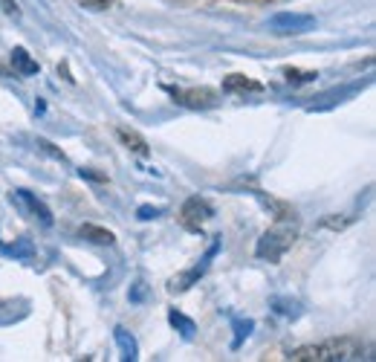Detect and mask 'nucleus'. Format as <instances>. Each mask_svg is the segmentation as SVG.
I'll list each match as a JSON object with an SVG mask.
<instances>
[{"mask_svg": "<svg viewBox=\"0 0 376 362\" xmlns=\"http://www.w3.org/2000/svg\"><path fill=\"white\" fill-rule=\"evenodd\" d=\"M365 84H368V81H356V84H348V87H341V90H333V93H324L322 99H312L316 105H310V110H327V107L339 105L341 99H351V96H356Z\"/></svg>", "mask_w": 376, "mask_h": 362, "instance_id": "6e6552de", "label": "nucleus"}, {"mask_svg": "<svg viewBox=\"0 0 376 362\" xmlns=\"http://www.w3.org/2000/svg\"><path fill=\"white\" fill-rule=\"evenodd\" d=\"M9 58H12V67H15L20 76H38V70H41V67H38V62H35V58L29 55L23 47H15Z\"/></svg>", "mask_w": 376, "mask_h": 362, "instance_id": "4468645a", "label": "nucleus"}, {"mask_svg": "<svg viewBox=\"0 0 376 362\" xmlns=\"http://www.w3.org/2000/svg\"><path fill=\"white\" fill-rule=\"evenodd\" d=\"M78 235H81L84 240H90V244H99V247H110V244H116V235H113L110 229L96 226V223H84V226L78 229Z\"/></svg>", "mask_w": 376, "mask_h": 362, "instance_id": "ddd939ff", "label": "nucleus"}, {"mask_svg": "<svg viewBox=\"0 0 376 362\" xmlns=\"http://www.w3.org/2000/svg\"><path fill=\"white\" fill-rule=\"evenodd\" d=\"M0 252H4L6 258H33L35 255V244H33V240H26V238H20V240H15V244H0Z\"/></svg>", "mask_w": 376, "mask_h": 362, "instance_id": "f3484780", "label": "nucleus"}, {"mask_svg": "<svg viewBox=\"0 0 376 362\" xmlns=\"http://www.w3.org/2000/svg\"><path fill=\"white\" fill-rule=\"evenodd\" d=\"M78 174L84 177V180H93V183H105V174H96V171H93V168H78Z\"/></svg>", "mask_w": 376, "mask_h": 362, "instance_id": "393cba45", "label": "nucleus"}, {"mask_svg": "<svg viewBox=\"0 0 376 362\" xmlns=\"http://www.w3.org/2000/svg\"><path fill=\"white\" fill-rule=\"evenodd\" d=\"M223 90L226 93H261L264 90V84L261 81H252L249 76H226L223 78Z\"/></svg>", "mask_w": 376, "mask_h": 362, "instance_id": "9d476101", "label": "nucleus"}, {"mask_svg": "<svg viewBox=\"0 0 376 362\" xmlns=\"http://www.w3.org/2000/svg\"><path fill=\"white\" fill-rule=\"evenodd\" d=\"M351 223H353V218L339 221L336 215H330V218H324V221H322V226H324V229H344V226H351Z\"/></svg>", "mask_w": 376, "mask_h": 362, "instance_id": "4be33fe9", "label": "nucleus"}, {"mask_svg": "<svg viewBox=\"0 0 376 362\" xmlns=\"http://www.w3.org/2000/svg\"><path fill=\"white\" fill-rule=\"evenodd\" d=\"M252 194L266 212H272V218H287V215H293V209L287 206V203H281V200H275V197H269V194H264V192H249Z\"/></svg>", "mask_w": 376, "mask_h": 362, "instance_id": "dca6fc26", "label": "nucleus"}, {"mask_svg": "<svg viewBox=\"0 0 376 362\" xmlns=\"http://www.w3.org/2000/svg\"><path fill=\"white\" fill-rule=\"evenodd\" d=\"M168 93L180 102V105H185V107H194V110H208V107H214L217 105V93L211 87H192V90H180V87H165Z\"/></svg>", "mask_w": 376, "mask_h": 362, "instance_id": "423d86ee", "label": "nucleus"}, {"mask_svg": "<svg viewBox=\"0 0 376 362\" xmlns=\"http://www.w3.org/2000/svg\"><path fill=\"white\" fill-rule=\"evenodd\" d=\"M217 252H221V238H214V240H211L208 252H206V255H203V258H200L192 269H188V273H182V276L171 279V281H168V290H171V293H185V290H192V287H194V284H197V281L208 273V264L214 261V255H217Z\"/></svg>", "mask_w": 376, "mask_h": 362, "instance_id": "20e7f679", "label": "nucleus"}, {"mask_svg": "<svg viewBox=\"0 0 376 362\" xmlns=\"http://www.w3.org/2000/svg\"><path fill=\"white\" fill-rule=\"evenodd\" d=\"M38 151H41V154H47V157H52V160H58V163H67L64 151H58L49 139H38Z\"/></svg>", "mask_w": 376, "mask_h": 362, "instance_id": "6ab92c4d", "label": "nucleus"}, {"mask_svg": "<svg viewBox=\"0 0 376 362\" xmlns=\"http://www.w3.org/2000/svg\"><path fill=\"white\" fill-rule=\"evenodd\" d=\"M266 26L275 35H304L316 29V18L304 15V12H278L266 21Z\"/></svg>", "mask_w": 376, "mask_h": 362, "instance_id": "7ed1b4c3", "label": "nucleus"}, {"mask_svg": "<svg viewBox=\"0 0 376 362\" xmlns=\"http://www.w3.org/2000/svg\"><path fill=\"white\" fill-rule=\"evenodd\" d=\"M298 240V218L295 212L287 215V218H275V226H269L261 238H258V247H255V255L261 261H269V264H278L284 258L293 244Z\"/></svg>", "mask_w": 376, "mask_h": 362, "instance_id": "f257e3e1", "label": "nucleus"}, {"mask_svg": "<svg viewBox=\"0 0 376 362\" xmlns=\"http://www.w3.org/2000/svg\"><path fill=\"white\" fill-rule=\"evenodd\" d=\"M47 110V105H44V99H38V105H35V113H44Z\"/></svg>", "mask_w": 376, "mask_h": 362, "instance_id": "bb28decb", "label": "nucleus"}, {"mask_svg": "<svg viewBox=\"0 0 376 362\" xmlns=\"http://www.w3.org/2000/svg\"><path fill=\"white\" fill-rule=\"evenodd\" d=\"M128 296H131V301H145V298H148V287H145L142 281H136V284L131 287V293H128Z\"/></svg>", "mask_w": 376, "mask_h": 362, "instance_id": "b1692460", "label": "nucleus"}, {"mask_svg": "<svg viewBox=\"0 0 376 362\" xmlns=\"http://www.w3.org/2000/svg\"><path fill=\"white\" fill-rule=\"evenodd\" d=\"M116 136H119V142L128 148V151H134L136 157H148L151 154V148H148V142L136 134V131H128V128H116Z\"/></svg>", "mask_w": 376, "mask_h": 362, "instance_id": "f8f14e48", "label": "nucleus"}, {"mask_svg": "<svg viewBox=\"0 0 376 362\" xmlns=\"http://www.w3.org/2000/svg\"><path fill=\"white\" fill-rule=\"evenodd\" d=\"M359 345L353 339H327V342H312L287 351V359L293 362H344V359H356Z\"/></svg>", "mask_w": 376, "mask_h": 362, "instance_id": "f03ea898", "label": "nucleus"}, {"mask_svg": "<svg viewBox=\"0 0 376 362\" xmlns=\"http://www.w3.org/2000/svg\"><path fill=\"white\" fill-rule=\"evenodd\" d=\"M284 76H287V81L290 84H307V81H316L319 78V73H301V70H284Z\"/></svg>", "mask_w": 376, "mask_h": 362, "instance_id": "aec40b11", "label": "nucleus"}, {"mask_svg": "<svg viewBox=\"0 0 376 362\" xmlns=\"http://www.w3.org/2000/svg\"><path fill=\"white\" fill-rule=\"evenodd\" d=\"M113 339H116V345H119V354H122V359L124 362H134V359H139V345H136V339H134V334L131 330H124L122 325L113 330Z\"/></svg>", "mask_w": 376, "mask_h": 362, "instance_id": "1a4fd4ad", "label": "nucleus"}, {"mask_svg": "<svg viewBox=\"0 0 376 362\" xmlns=\"http://www.w3.org/2000/svg\"><path fill=\"white\" fill-rule=\"evenodd\" d=\"M160 215H165L163 206H139L136 209V218L139 221H153V218H160Z\"/></svg>", "mask_w": 376, "mask_h": 362, "instance_id": "412c9836", "label": "nucleus"}, {"mask_svg": "<svg viewBox=\"0 0 376 362\" xmlns=\"http://www.w3.org/2000/svg\"><path fill=\"white\" fill-rule=\"evenodd\" d=\"M232 330H235L232 351H237V348L243 345V339H249V334L255 330V322H252V319H240V316H235V319H232Z\"/></svg>", "mask_w": 376, "mask_h": 362, "instance_id": "a211bd4d", "label": "nucleus"}, {"mask_svg": "<svg viewBox=\"0 0 376 362\" xmlns=\"http://www.w3.org/2000/svg\"><path fill=\"white\" fill-rule=\"evenodd\" d=\"M81 6H87V9H93V12H102V9H107L113 0H78Z\"/></svg>", "mask_w": 376, "mask_h": 362, "instance_id": "5701e85b", "label": "nucleus"}, {"mask_svg": "<svg viewBox=\"0 0 376 362\" xmlns=\"http://www.w3.org/2000/svg\"><path fill=\"white\" fill-rule=\"evenodd\" d=\"M12 200H18L20 203V209L29 215V218H35L41 226H52V212H49V206L44 203V200H38L33 192H26V189H15L12 192Z\"/></svg>", "mask_w": 376, "mask_h": 362, "instance_id": "0eeeda50", "label": "nucleus"}, {"mask_svg": "<svg viewBox=\"0 0 376 362\" xmlns=\"http://www.w3.org/2000/svg\"><path fill=\"white\" fill-rule=\"evenodd\" d=\"M269 308L278 316H284V319H298L301 316V301L293 298V296H272L269 298Z\"/></svg>", "mask_w": 376, "mask_h": 362, "instance_id": "9b49d317", "label": "nucleus"}, {"mask_svg": "<svg viewBox=\"0 0 376 362\" xmlns=\"http://www.w3.org/2000/svg\"><path fill=\"white\" fill-rule=\"evenodd\" d=\"M180 215H182V226L188 232H200V226L214 215V209H211L208 200H203L200 194H194V197H188L182 203V212Z\"/></svg>", "mask_w": 376, "mask_h": 362, "instance_id": "39448f33", "label": "nucleus"}, {"mask_svg": "<svg viewBox=\"0 0 376 362\" xmlns=\"http://www.w3.org/2000/svg\"><path fill=\"white\" fill-rule=\"evenodd\" d=\"M0 4H4V9H6L12 18H18V15H20V9H18V4H15V0H0Z\"/></svg>", "mask_w": 376, "mask_h": 362, "instance_id": "a878e982", "label": "nucleus"}, {"mask_svg": "<svg viewBox=\"0 0 376 362\" xmlns=\"http://www.w3.org/2000/svg\"><path fill=\"white\" fill-rule=\"evenodd\" d=\"M168 325L177 330V334H182V339H192L194 334H197V325H194V319H188L182 310H177V308H171L168 310Z\"/></svg>", "mask_w": 376, "mask_h": 362, "instance_id": "2eb2a0df", "label": "nucleus"}]
</instances>
